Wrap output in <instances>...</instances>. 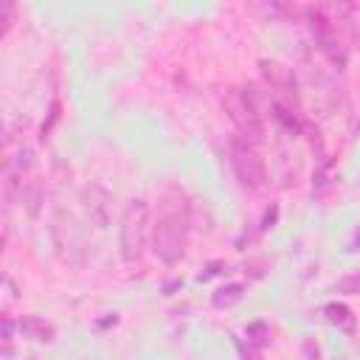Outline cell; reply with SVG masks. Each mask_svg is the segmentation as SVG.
<instances>
[{
  "instance_id": "6da1fadb",
  "label": "cell",
  "mask_w": 360,
  "mask_h": 360,
  "mask_svg": "<svg viewBox=\"0 0 360 360\" xmlns=\"http://www.w3.org/2000/svg\"><path fill=\"white\" fill-rule=\"evenodd\" d=\"M188 236V217L180 208H166L152 231V250L163 264H177L186 253Z\"/></svg>"
},
{
  "instance_id": "7a4b0ae2",
  "label": "cell",
  "mask_w": 360,
  "mask_h": 360,
  "mask_svg": "<svg viewBox=\"0 0 360 360\" xmlns=\"http://www.w3.org/2000/svg\"><path fill=\"white\" fill-rule=\"evenodd\" d=\"M222 107H225L228 118L233 121L236 132L242 135V141L256 146L262 141V115H259V104H256L250 87H245V90L228 87L222 93Z\"/></svg>"
},
{
  "instance_id": "3957f363",
  "label": "cell",
  "mask_w": 360,
  "mask_h": 360,
  "mask_svg": "<svg viewBox=\"0 0 360 360\" xmlns=\"http://www.w3.org/2000/svg\"><path fill=\"white\" fill-rule=\"evenodd\" d=\"M146 233H149V202L141 197L129 200L124 219H121V256H124V262L132 264L143 256Z\"/></svg>"
},
{
  "instance_id": "277c9868",
  "label": "cell",
  "mask_w": 360,
  "mask_h": 360,
  "mask_svg": "<svg viewBox=\"0 0 360 360\" xmlns=\"http://www.w3.org/2000/svg\"><path fill=\"white\" fill-rule=\"evenodd\" d=\"M231 166L236 172V180L248 188H262L264 186V163L256 152L253 143L233 138L231 141Z\"/></svg>"
},
{
  "instance_id": "5b68a950",
  "label": "cell",
  "mask_w": 360,
  "mask_h": 360,
  "mask_svg": "<svg viewBox=\"0 0 360 360\" xmlns=\"http://www.w3.org/2000/svg\"><path fill=\"white\" fill-rule=\"evenodd\" d=\"M82 202H84V211H87V219L96 225V228H104L110 222V194L101 188V186H87L82 191Z\"/></svg>"
},
{
  "instance_id": "8992f818",
  "label": "cell",
  "mask_w": 360,
  "mask_h": 360,
  "mask_svg": "<svg viewBox=\"0 0 360 360\" xmlns=\"http://www.w3.org/2000/svg\"><path fill=\"white\" fill-rule=\"evenodd\" d=\"M17 326H20L22 338H28V340H37V343H51V340H53V335H56L53 323L42 321V318H37V315H22Z\"/></svg>"
},
{
  "instance_id": "52a82bcc",
  "label": "cell",
  "mask_w": 360,
  "mask_h": 360,
  "mask_svg": "<svg viewBox=\"0 0 360 360\" xmlns=\"http://www.w3.org/2000/svg\"><path fill=\"white\" fill-rule=\"evenodd\" d=\"M262 73H264V79H267V84L273 90L292 93V73H290V68H284L278 62H262Z\"/></svg>"
},
{
  "instance_id": "ba28073f",
  "label": "cell",
  "mask_w": 360,
  "mask_h": 360,
  "mask_svg": "<svg viewBox=\"0 0 360 360\" xmlns=\"http://www.w3.org/2000/svg\"><path fill=\"white\" fill-rule=\"evenodd\" d=\"M323 315H326V321H329V323H335L338 329H343V332L354 335V315H352V309H349L346 304L329 301V304L323 307Z\"/></svg>"
},
{
  "instance_id": "9c48e42d",
  "label": "cell",
  "mask_w": 360,
  "mask_h": 360,
  "mask_svg": "<svg viewBox=\"0 0 360 360\" xmlns=\"http://www.w3.org/2000/svg\"><path fill=\"white\" fill-rule=\"evenodd\" d=\"M242 295H245V284H225V287H219V290L211 295V304H214L217 309H225V307L239 304Z\"/></svg>"
},
{
  "instance_id": "30bf717a",
  "label": "cell",
  "mask_w": 360,
  "mask_h": 360,
  "mask_svg": "<svg viewBox=\"0 0 360 360\" xmlns=\"http://www.w3.org/2000/svg\"><path fill=\"white\" fill-rule=\"evenodd\" d=\"M245 335H248V343H253V346H259V349H264V346L270 343V329H267V323H262V321L250 323Z\"/></svg>"
},
{
  "instance_id": "8fae6325",
  "label": "cell",
  "mask_w": 360,
  "mask_h": 360,
  "mask_svg": "<svg viewBox=\"0 0 360 360\" xmlns=\"http://www.w3.org/2000/svg\"><path fill=\"white\" fill-rule=\"evenodd\" d=\"M14 17H17V8H14V3H0V22H3V28H0V37H6V34L11 31V25H14Z\"/></svg>"
},
{
  "instance_id": "7c38bea8",
  "label": "cell",
  "mask_w": 360,
  "mask_h": 360,
  "mask_svg": "<svg viewBox=\"0 0 360 360\" xmlns=\"http://www.w3.org/2000/svg\"><path fill=\"white\" fill-rule=\"evenodd\" d=\"M233 343H236V349H239V357H242V360H262V349H259V346L245 343V340H242V338H236V335H233Z\"/></svg>"
},
{
  "instance_id": "4fadbf2b",
  "label": "cell",
  "mask_w": 360,
  "mask_h": 360,
  "mask_svg": "<svg viewBox=\"0 0 360 360\" xmlns=\"http://www.w3.org/2000/svg\"><path fill=\"white\" fill-rule=\"evenodd\" d=\"M11 332H14V321L11 315H3V357H11Z\"/></svg>"
},
{
  "instance_id": "5bb4252c",
  "label": "cell",
  "mask_w": 360,
  "mask_h": 360,
  "mask_svg": "<svg viewBox=\"0 0 360 360\" xmlns=\"http://www.w3.org/2000/svg\"><path fill=\"white\" fill-rule=\"evenodd\" d=\"M338 292H346V295H354L360 292V273L357 276H346L338 281Z\"/></svg>"
},
{
  "instance_id": "9a60e30c",
  "label": "cell",
  "mask_w": 360,
  "mask_h": 360,
  "mask_svg": "<svg viewBox=\"0 0 360 360\" xmlns=\"http://www.w3.org/2000/svg\"><path fill=\"white\" fill-rule=\"evenodd\" d=\"M276 219H278V205L273 202L267 211H264V217H262V231H267V228H273L276 225Z\"/></svg>"
},
{
  "instance_id": "2e32d148",
  "label": "cell",
  "mask_w": 360,
  "mask_h": 360,
  "mask_svg": "<svg viewBox=\"0 0 360 360\" xmlns=\"http://www.w3.org/2000/svg\"><path fill=\"white\" fill-rule=\"evenodd\" d=\"M304 360H321V349H318V343L312 338L304 340Z\"/></svg>"
},
{
  "instance_id": "e0dca14e",
  "label": "cell",
  "mask_w": 360,
  "mask_h": 360,
  "mask_svg": "<svg viewBox=\"0 0 360 360\" xmlns=\"http://www.w3.org/2000/svg\"><path fill=\"white\" fill-rule=\"evenodd\" d=\"M346 250H349V253H354V250H360V225L354 228V233H352V239H349V245H346Z\"/></svg>"
},
{
  "instance_id": "ac0fdd59",
  "label": "cell",
  "mask_w": 360,
  "mask_h": 360,
  "mask_svg": "<svg viewBox=\"0 0 360 360\" xmlns=\"http://www.w3.org/2000/svg\"><path fill=\"white\" fill-rule=\"evenodd\" d=\"M31 360H34V357H31Z\"/></svg>"
}]
</instances>
